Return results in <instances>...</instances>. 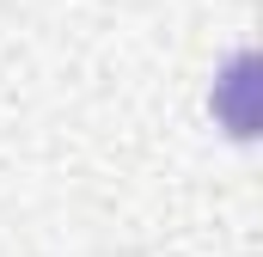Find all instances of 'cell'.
<instances>
[{
    "label": "cell",
    "mask_w": 263,
    "mask_h": 257,
    "mask_svg": "<svg viewBox=\"0 0 263 257\" xmlns=\"http://www.w3.org/2000/svg\"><path fill=\"white\" fill-rule=\"evenodd\" d=\"M251 74H257V62H251V56H233V67L214 80V111H220V123L233 128L239 141H251V135H257V111H251L257 80H251Z\"/></svg>",
    "instance_id": "1"
}]
</instances>
